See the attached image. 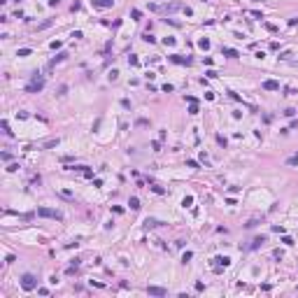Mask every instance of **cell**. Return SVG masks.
Segmentation results:
<instances>
[{
	"label": "cell",
	"instance_id": "1",
	"mask_svg": "<svg viewBox=\"0 0 298 298\" xmlns=\"http://www.w3.org/2000/svg\"><path fill=\"white\" fill-rule=\"evenodd\" d=\"M37 217H44V219H54V221H63V214L58 210H51V207H37Z\"/></svg>",
	"mask_w": 298,
	"mask_h": 298
},
{
	"label": "cell",
	"instance_id": "2",
	"mask_svg": "<svg viewBox=\"0 0 298 298\" xmlns=\"http://www.w3.org/2000/svg\"><path fill=\"white\" fill-rule=\"evenodd\" d=\"M35 287H37V277H35V275H31V272L21 275V289H23V291H33Z\"/></svg>",
	"mask_w": 298,
	"mask_h": 298
},
{
	"label": "cell",
	"instance_id": "3",
	"mask_svg": "<svg viewBox=\"0 0 298 298\" xmlns=\"http://www.w3.org/2000/svg\"><path fill=\"white\" fill-rule=\"evenodd\" d=\"M42 89H44V77H40V75L35 72V75H33V82L26 86V91H28V93H37V91H42Z\"/></svg>",
	"mask_w": 298,
	"mask_h": 298
},
{
	"label": "cell",
	"instance_id": "4",
	"mask_svg": "<svg viewBox=\"0 0 298 298\" xmlns=\"http://www.w3.org/2000/svg\"><path fill=\"white\" fill-rule=\"evenodd\" d=\"M231 265V259L228 256H214L212 259V268H214V272H221L224 268H228Z\"/></svg>",
	"mask_w": 298,
	"mask_h": 298
},
{
	"label": "cell",
	"instance_id": "5",
	"mask_svg": "<svg viewBox=\"0 0 298 298\" xmlns=\"http://www.w3.org/2000/svg\"><path fill=\"white\" fill-rule=\"evenodd\" d=\"M168 58H170L172 63H179V65H191V63H193L189 56H179V54H172V56H168Z\"/></svg>",
	"mask_w": 298,
	"mask_h": 298
},
{
	"label": "cell",
	"instance_id": "6",
	"mask_svg": "<svg viewBox=\"0 0 298 298\" xmlns=\"http://www.w3.org/2000/svg\"><path fill=\"white\" fill-rule=\"evenodd\" d=\"M147 294L149 296H168V289H163V287H147Z\"/></svg>",
	"mask_w": 298,
	"mask_h": 298
},
{
	"label": "cell",
	"instance_id": "7",
	"mask_svg": "<svg viewBox=\"0 0 298 298\" xmlns=\"http://www.w3.org/2000/svg\"><path fill=\"white\" fill-rule=\"evenodd\" d=\"M261 89H263V91H280V82H275V79H265L263 84H261Z\"/></svg>",
	"mask_w": 298,
	"mask_h": 298
},
{
	"label": "cell",
	"instance_id": "8",
	"mask_svg": "<svg viewBox=\"0 0 298 298\" xmlns=\"http://www.w3.org/2000/svg\"><path fill=\"white\" fill-rule=\"evenodd\" d=\"M91 5H93L96 9H107V7L114 5V0H91Z\"/></svg>",
	"mask_w": 298,
	"mask_h": 298
},
{
	"label": "cell",
	"instance_id": "9",
	"mask_svg": "<svg viewBox=\"0 0 298 298\" xmlns=\"http://www.w3.org/2000/svg\"><path fill=\"white\" fill-rule=\"evenodd\" d=\"M177 9H184V7H182L179 2H168V5H163L159 12H166V14H168V12H177Z\"/></svg>",
	"mask_w": 298,
	"mask_h": 298
},
{
	"label": "cell",
	"instance_id": "10",
	"mask_svg": "<svg viewBox=\"0 0 298 298\" xmlns=\"http://www.w3.org/2000/svg\"><path fill=\"white\" fill-rule=\"evenodd\" d=\"M268 240L265 235H256L254 240H252V245H249V249H259V247H263V242Z\"/></svg>",
	"mask_w": 298,
	"mask_h": 298
},
{
	"label": "cell",
	"instance_id": "11",
	"mask_svg": "<svg viewBox=\"0 0 298 298\" xmlns=\"http://www.w3.org/2000/svg\"><path fill=\"white\" fill-rule=\"evenodd\" d=\"M156 226H163V221H159V219H144V228H156Z\"/></svg>",
	"mask_w": 298,
	"mask_h": 298
},
{
	"label": "cell",
	"instance_id": "12",
	"mask_svg": "<svg viewBox=\"0 0 298 298\" xmlns=\"http://www.w3.org/2000/svg\"><path fill=\"white\" fill-rule=\"evenodd\" d=\"M221 54L228 56V58H238V56H240V54H238L235 49H231V47H221Z\"/></svg>",
	"mask_w": 298,
	"mask_h": 298
},
{
	"label": "cell",
	"instance_id": "13",
	"mask_svg": "<svg viewBox=\"0 0 298 298\" xmlns=\"http://www.w3.org/2000/svg\"><path fill=\"white\" fill-rule=\"evenodd\" d=\"M65 51H61V54H56V56H54V58H51V63H49V68H54L56 65V63H61V61H65Z\"/></svg>",
	"mask_w": 298,
	"mask_h": 298
},
{
	"label": "cell",
	"instance_id": "14",
	"mask_svg": "<svg viewBox=\"0 0 298 298\" xmlns=\"http://www.w3.org/2000/svg\"><path fill=\"white\" fill-rule=\"evenodd\" d=\"M31 54H33V49H28V47H23V49L16 51V56H21V58H26V56H31Z\"/></svg>",
	"mask_w": 298,
	"mask_h": 298
},
{
	"label": "cell",
	"instance_id": "15",
	"mask_svg": "<svg viewBox=\"0 0 298 298\" xmlns=\"http://www.w3.org/2000/svg\"><path fill=\"white\" fill-rule=\"evenodd\" d=\"M189 114H198V100H191L189 102Z\"/></svg>",
	"mask_w": 298,
	"mask_h": 298
},
{
	"label": "cell",
	"instance_id": "16",
	"mask_svg": "<svg viewBox=\"0 0 298 298\" xmlns=\"http://www.w3.org/2000/svg\"><path fill=\"white\" fill-rule=\"evenodd\" d=\"M128 205H131V210H140V198H128Z\"/></svg>",
	"mask_w": 298,
	"mask_h": 298
},
{
	"label": "cell",
	"instance_id": "17",
	"mask_svg": "<svg viewBox=\"0 0 298 298\" xmlns=\"http://www.w3.org/2000/svg\"><path fill=\"white\" fill-rule=\"evenodd\" d=\"M198 47L207 51V49H210V40H207V37H200V40H198Z\"/></svg>",
	"mask_w": 298,
	"mask_h": 298
},
{
	"label": "cell",
	"instance_id": "18",
	"mask_svg": "<svg viewBox=\"0 0 298 298\" xmlns=\"http://www.w3.org/2000/svg\"><path fill=\"white\" fill-rule=\"evenodd\" d=\"M142 40H144V42H149V44H154V42H156V37H154V35L149 33V31H147V33L142 35Z\"/></svg>",
	"mask_w": 298,
	"mask_h": 298
},
{
	"label": "cell",
	"instance_id": "19",
	"mask_svg": "<svg viewBox=\"0 0 298 298\" xmlns=\"http://www.w3.org/2000/svg\"><path fill=\"white\" fill-rule=\"evenodd\" d=\"M217 142H219V147H224V149L228 147V140H226L224 135H217Z\"/></svg>",
	"mask_w": 298,
	"mask_h": 298
},
{
	"label": "cell",
	"instance_id": "20",
	"mask_svg": "<svg viewBox=\"0 0 298 298\" xmlns=\"http://www.w3.org/2000/svg\"><path fill=\"white\" fill-rule=\"evenodd\" d=\"M151 191H154V193H159V196H163V193H166V189H163V186H159V184H151Z\"/></svg>",
	"mask_w": 298,
	"mask_h": 298
},
{
	"label": "cell",
	"instance_id": "21",
	"mask_svg": "<svg viewBox=\"0 0 298 298\" xmlns=\"http://www.w3.org/2000/svg\"><path fill=\"white\" fill-rule=\"evenodd\" d=\"M191 259H193V252H184L182 254V263H189Z\"/></svg>",
	"mask_w": 298,
	"mask_h": 298
},
{
	"label": "cell",
	"instance_id": "22",
	"mask_svg": "<svg viewBox=\"0 0 298 298\" xmlns=\"http://www.w3.org/2000/svg\"><path fill=\"white\" fill-rule=\"evenodd\" d=\"M175 42H177V40H175V37H170V35L163 37V44H166V47H175Z\"/></svg>",
	"mask_w": 298,
	"mask_h": 298
},
{
	"label": "cell",
	"instance_id": "23",
	"mask_svg": "<svg viewBox=\"0 0 298 298\" xmlns=\"http://www.w3.org/2000/svg\"><path fill=\"white\" fill-rule=\"evenodd\" d=\"M287 166H298V154H294V156L287 159Z\"/></svg>",
	"mask_w": 298,
	"mask_h": 298
},
{
	"label": "cell",
	"instance_id": "24",
	"mask_svg": "<svg viewBox=\"0 0 298 298\" xmlns=\"http://www.w3.org/2000/svg\"><path fill=\"white\" fill-rule=\"evenodd\" d=\"M49 47H51V49H61V47H63V42H61V40H54Z\"/></svg>",
	"mask_w": 298,
	"mask_h": 298
},
{
	"label": "cell",
	"instance_id": "25",
	"mask_svg": "<svg viewBox=\"0 0 298 298\" xmlns=\"http://www.w3.org/2000/svg\"><path fill=\"white\" fill-rule=\"evenodd\" d=\"M282 114H284V117H294V114H296V110H294V107H287Z\"/></svg>",
	"mask_w": 298,
	"mask_h": 298
},
{
	"label": "cell",
	"instance_id": "26",
	"mask_svg": "<svg viewBox=\"0 0 298 298\" xmlns=\"http://www.w3.org/2000/svg\"><path fill=\"white\" fill-rule=\"evenodd\" d=\"M128 65H133V68H135V65H140V61H137L135 56H128Z\"/></svg>",
	"mask_w": 298,
	"mask_h": 298
},
{
	"label": "cell",
	"instance_id": "27",
	"mask_svg": "<svg viewBox=\"0 0 298 298\" xmlns=\"http://www.w3.org/2000/svg\"><path fill=\"white\" fill-rule=\"evenodd\" d=\"M186 166H189V168H196V170H198V161H193V159H189V161H186Z\"/></svg>",
	"mask_w": 298,
	"mask_h": 298
},
{
	"label": "cell",
	"instance_id": "28",
	"mask_svg": "<svg viewBox=\"0 0 298 298\" xmlns=\"http://www.w3.org/2000/svg\"><path fill=\"white\" fill-rule=\"evenodd\" d=\"M82 172H84V177H89V179H91V177H93V170H91V168H84V170H82Z\"/></svg>",
	"mask_w": 298,
	"mask_h": 298
},
{
	"label": "cell",
	"instance_id": "29",
	"mask_svg": "<svg viewBox=\"0 0 298 298\" xmlns=\"http://www.w3.org/2000/svg\"><path fill=\"white\" fill-rule=\"evenodd\" d=\"M131 16H133V19H140V16H142V12H140V9H131Z\"/></svg>",
	"mask_w": 298,
	"mask_h": 298
},
{
	"label": "cell",
	"instance_id": "30",
	"mask_svg": "<svg viewBox=\"0 0 298 298\" xmlns=\"http://www.w3.org/2000/svg\"><path fill=\"white\" fill-rule=\"evenodd\" d=\"M56 144H58V137H56V140H49V142H44V147H56Z\"/></svg>",
	"mask_w": 298,
	"mask_h": 298
},
{
	"label": "cell",
	"instance_id": "31",
	"mask_svg": "<svg viewBox=\"0 0 298 298\" xmlns=\"http://www.w3.org/2000/svg\"><path fill=\"white\" fill-rule=\"evenodd\" d=\"M2 131L7 133V135H12V131H9V124H7V121H2Z\"/></svg>",
	"mask_w": 298,
	"mask_h": 298
},
{
	"label": "cell",
	"instance_id": "32",
	"mask_svg": "<svg viewBox=\"0 0 298 298\" xmlns=\"http://www.w3.org/2000/svg\"><path fill=\"white\" fill-rule=\"evenodd\" d=\"M72 37H75V40H82L84 35H82V31H72Z\"/></svg>",
	"mask_w": 298,
	"mask_h": 298
},
{
	"label": "cell",
	"instance_id": "33",
	"mask_svg": "<svg viewBox=\"0 0 298 298\" xmlns=\"http://www.w3.org/2000/svg\"><path fill=\"white\" fill-rule=\"evenodd\" d=\"M163 91H166V93H170V91H175V86H172V84H163Z\"/></svg>",
	"mask_w": 298,
	"mask_h": 298
},
{
	"label": "cell",
	"instance_id": "34",
	"mask_svg": "<svg viewBox=\"0 0 298 298\" xmlns=\"http://www.w3.org/2000/svg\"><path fill=\"white\" fill-rule=\"evenodd\" d=\"M191 203H193V198H191V196H186V198H184V207H191Z\"/></svg>",
	"mask_w": 298,
	"mask_h": 298
},
{
	"label": "cell",
	"instance_id": "35",
	"mask_svg": "<svg viewBox=\"0 0 298 298\" xmlns=\"http://www.w3.org/2000/svg\"><path fill=\"white\" fill-rule=\"evenodd\" d=\"M7 170H9V172H14V170H19V163H9V166H7Z\"/></svg>",
	"mask_w": 298,
	"mask_h": 298
},
{
	"label": "cell",
	"instance_id": "36",
	"mask_svg": "<svg viewBox=\"0 0 298 298\" xmlns=\"http://www.w3.org/2000/svg\"><path fill=\"white\" fill-rule=\"evenodd\" d=\"M70 9H72V12H79V9H82V5H79V2H72V7H70Z\"/></svg>",
	"mask_w": 298,
	"mask_h": 298
},
{
	"label": "cell",
	"instance_id": "37",
	"mask_svg": "<svg viewBox=\"0 0 298 298\" xmlns=\"http://www.w3.org/2000/svg\"><path fill=\"white\" fill-rule=\"evenodd\" d=\"M117 77H119V70H112V72H110V79H112V82H114V79H117Z\"/></svg>",
	"mask_w": 298,
	"mask_h": 298
},
{
	"label": "cell",
	"instance_id": "38",
	"mask_svg": "<svg viewBox=\"0 0 298 298\" xmlns=\"http://www.w3.org/2000/svg\"><path fill=\"white\" fill-rule=\"evenodd\" d=\"M151 149L154 151H161V142H151Z\"/></svg>",
	"mask_w": 298,
	"mask_h": 298
},
{
	"label": "cell",
	"instance_id": "39",
	"mask_svg": "<svg viewBox=\"0 0 298 298\" xmlns=\"http://www.w3.org/2000/svg\"><path fill=\"white\" fill-rule=\"evenodd\" d=\"M2 161H12V154L9 151H2Z\"/></svg>",
	"mask_w": 298,
	"mask_h": 298
},
{
	"label": "cell",
	"instance_id": "40",
	"mask_svg": "<svg viewBox=\"0 0 298 298\" xmlns=\"http://www.w3.org/2000/svg\"><path fill=\"white\" fill-rule=\"evenodd\" d=\"M282 242H284V245H294V240H291L289 235H284V238H282Z\"/></svg>",
	"mask_w": 298,
	"mask_h": 298
},
{
	"label": "cell",
	"instance_id": "41",
	"mask_svg": "<svg viewBox=\"0 0 298 298\" xmlns=\"http://www.w3.org/2000/svg\"><path fill=\"white\" fill-rule=\"evenodd\" d=\"M58 2H61V0H49V7H56Z\"/></svg>",
	"mask_w": 298,
	"mask_h": 298
},
{
	"label": "cell",
	"instance_id": "42",
	"mask_svg": "<svg viewBox=\"0 0 298 298\" xmlns=\"http://www.w3.org/2000/svg\"><path fill=\"white\" fill-rule=\"evenodd\" d=\"M254 2H259V0H254Z\"/></svg>",
	"mask_w": 298,
	"mask_h": 298
}]
</instances>
